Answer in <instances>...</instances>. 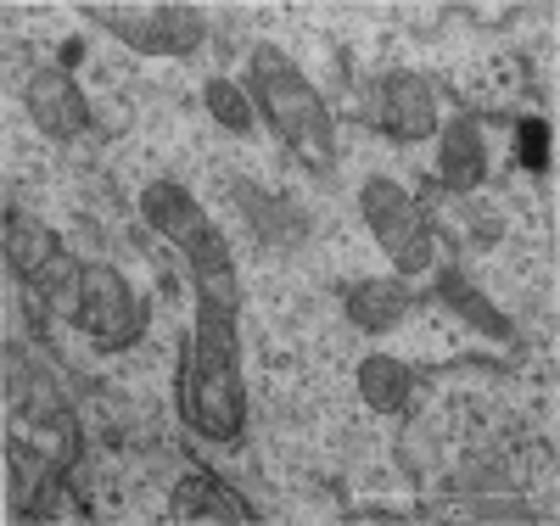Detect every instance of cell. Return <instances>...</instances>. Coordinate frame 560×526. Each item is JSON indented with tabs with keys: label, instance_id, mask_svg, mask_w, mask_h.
<instances>
[{
	"label": "cell",
	"instance_id": "cell-1",
	"mask_svg": "<svg viewBox=\"0 0 560 526\" xmlns=\"http://www.w3.org/2000/svg\"><path fill=\"white\" fill-rule=\"evenodd\" d=\"M179 414L197 425L202 437L236 448L247 432V393H242V337H236V314L202 303L191 348L179 364Z\"/></svg>",
	"mask_w": 560,
	"mask_h": 526
},
{
	"label": "cell",
	"instance_id": "cell-2",
	"mask_svg": "<svg viewBox=\"0 0 560 526\" xmlns=\"http://www.w3.org/2000/svg\"><path fill=\"white\" fill-rule=\"evenodd\" d=\"M253 95H258L269 129L298 152L303 168H314V174H331L337 168L331 113H325L319 90L303 79V68L280 51V45H258V51H253Z\"/></svg>",
	"mask_w": 560,
	"mask_h": 526
},
{
	"label": "cell",
	"instance_id": "cell-3",
	"mask_svg": "<svg viewBox=\"0 0 560 526\" xmlns=\"http://www.w3.org/2000/svg\"><path fill=\"white\" fill-rule=\"evenodd\" d=\"M140 213H147V224H152L158 235H168V242L191 258V274H197L202 303H219V308L236 314V303H242L236 264H230V247H224V235L213 230V219L191 202V190L158 179V185H147V197H140Z\"/></svg>",
	"mask_w": 560,
	"mask_h": 526
},
{
	"label": "cell",
	"instance_id": "cell-4",
	"mask_svg": "<svg viewBox=\"0 0 560 526\" xmlns=\"http://www.w3.org/2000/svg\"><path fill=\"white\" fill-rule=\"evenodd\" d=\"M73 319L102 353H124L147 337V308L135 303L113 264H79L73 274Z\"/></svg>",
	"mask_w": 560,
	"mask_h": 526
},
{
	"label": "cell",
	"instance_id": "cell-5",
	"mask_svg": "<svg viewBox=\"0 0 560 526\" xmlns=\"http://www.w3.org/2000/svg\"><path fill=\"white\" fill-rule=\"evenodd\" d=\"M90 23L113 28L124 45L147 57H191L202 45V12L197 7H174V0H152V7H84Z\"/></svg>",
	"mask_w": 560,
	"mask_h": 526
},
{
	"label": "cell",
	"instance_id": "cell-6",
	"mask_svg": "<svg viewBox=\"0 0 560 526\" xmlns=\"http://www.w3.org/2000/svg\"><path fill=\"white\" fill-rule=\"evenodd\" d=\"M359 208H364V219H370V235H376L382 253H387L404 274L432 269V230H427V213H420V202L409 197L404 185L370 179V185L359 190Z\"/></svg>",
	"mask_w": 560,
	"mask_h": 526
},
{
	"label": "cell",
	"instance_id": "cell-7",
	"mask_svg": "<svg viewBox=\"0 0 560 526\" xmlns=\"http://www.w3.org/2000/svg\"><path fill=\"white\" fill-rule=\"evenodd\" d=\"M168 521L174 526H236V521H253V504H242L219 476L185 470V482L168 499Z\"/></svg>",
	"mask_w": 560,
	"mask_h": 526
},
{
	"label": "cell",
	"instance_id": "cell-8",
	"mask_svg": "<svg viewBox=\"0 0 560 526\" xmlns=\"http://www.w3.org/2000/svg\"><path fill=\"white\" fill-rule=\"evenodd\" d=\"M376 118L393 140H427L438 129V107H432V90L427 79L415 73H387L376 84Z\"/></svg>",
	"mask_w": 560,
	"mask_h": 526
},
{
	"label": "cell",
	"instance_id": "cell-9",
	"mask_svg": "<svg viewBox=\"0 0 560 526\" xmlns=\"http://www.w3.org/2000/svg\"><path fill=\"white\" fill-rule=\"evenodd\" d=\"M28 113H34V124L45 129V135H57V140H73V135H84L90 129V107H84V95H79V84L62 73V68H39L34 79H28Z\"/></svg>",
	"mask_w": 560,
	"mask_h": 526
},
{
	"label": "cell",
	"instance_id": "cell-10",
	"mask_svg": "<svg viewBox=\"0 0 560 526\" xmlns=\"http://www.w3.org/2000/svg\"><path fill=\"white\" fill-rule=\"evenodd\" d=\"M7 264H12L23 280H39V285H62L68 274H79V269L62 258L57 235L45 230V224H34V219H18V213H7Z\"/></svg>",
	"mask_w": 560,
	"mask_h": 526
},
{
	"label": "cell",
	"instance_id": "cell-11",
	"mask_svg": "<svg viewBox=\"0 0 560 526\" xmlns=\"http://www.w3.org/2000/svg\"><path fill=\"white\" fill-rule=\"evenodd\" d=\"M230 197L242 202V213H247V224H253V235H258L264 247H298L303 235H308V219L287 197H269V190H258L247 179L230 185Z\"/></svg>",
	"mask_w": 560,
	"mask_h": 526
},
{
	"label": "cell",
	"instance_id": "cell-12",
	"mask_svg": "<svg viewBox=\"0 0 560 526\" xmlns=\"http://www.w3.org/2000/svg\"><path fill=\"white\" fill-rule=\"evenodd\" d=\"M438 168H443V185H448V190H477V185H482L488 157H482V135H477V124L454 118V124L443 129V157H438Z\"/></svg>",
	"mask_w": 560,
	"mask_h": 526
},
{
	"label": "cell",
	"instance_id": "cell-13",
	"mask_svg": "<svg viewBox=\"0 0 560 526\" xmlns=\"http://www.w3.org/2000/svg\"><path fill=\"white\" fill-rule=\"evenodd\" d=\"M409 292L398 280H370V285H353L348 292V319L359 330H370V337H382V330H393L404 314H409Z\"/></svg>",
	"mask_w": 560,
	"mask_h": 526
},
{
	"label": "cell",
	"instance_id": "cell-14",
	"mask_svg": "<svg viewBox=\"0 0 560 526\" xmlns=\"http://www.w3.org/2000/svg\"><path fill=\"white\" fill-rule=\"evenodd\" d=\"M438 292H443V303L459 314V319H471L477 330H482V337H493V342H510V337H516V330H510V319L477 292V285L471 280H465L459 269H443V280H438Z\"/></svg>",
	"mask_w": 560,
	"mask_h": 526
},
{
	"label": "cell",
	"instance_id": "cell-15",
	"mask_svg": "<svg viewBox=\"0 0 560 526\" xmlns=\"http://www.w3.org/2000/svg\"><path fill=\"white\" fill-rule=\"evenodd\" d=\"M409 387H415L409 364H398V359H387V353H376V359H364V364H359V393L370 398V409H382V414L404 409Z\"/></svg>",
	"mask_w": 560,
	"mask_h": 526
},
{
	"label": "cell",
	"instance_id": "cell-16",
	"mask_svg": "<svg viewBox=\"0 0 560 526\" xmlns=\"http://www.w3.org/2000/svg\"><path fill=\"white\" fill-rule=\"evenodd\" d=\"M208 113L224 124V129H236L247 135L253 129V107H247V95L236 84H224V79H208Z\"/></svg>",
	"mask_w": 560,
	"mask_h": 526
},
{
	"label": "cell",
	"instance_id": "cell-17",
	"mask_svg": "<svg viewBox=\"0 0 560 526\" xmlns=\"http://www.w3.org/2000/svg\"><path fill=\"white\" fill-rule=\"evenodd\" d=\"M516 157H522L527 174H544L549 168V124H538V118L516 124Z\"/></svg>",
	"mask_w": 560,
	"mask_h": 526
}]
</instances>
